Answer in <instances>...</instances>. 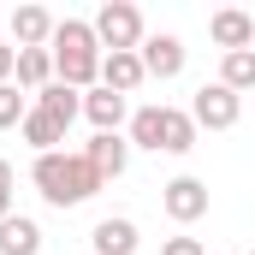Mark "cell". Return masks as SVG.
<instances>
[{"label": "cell", "instance_id": "cell-1", "mask_svg": "<svg viewBox=\"0 0 255 255\" xmlns=\"http://www.w3.org/2000/svg\"><path fill=\"white\" fill-rule=\"evenodd\" d=\"M48 60H54V83L65 89H95V65H101V48L89 36L83 18H54V36H48Z\"/></svg>", "mask_w": 255, "mask_h": 255}, {"label": "cell", "instance_id": "cell-21", "mask_svg": "<svg viewBox=\"0 0 255 255\" xmlns=\"http://www.w3.org/2000/svg\"><path fill=\"white\" fill-rule=\"evenodd\" d=\"M160 255H208V250H202V238H166Z\"/></svg>", "mask_w": 255, "mask_h": 255}, {"label": "cell", "instance_id": "cell-5", "mask_svg": "<svg viewBox=\"0 0 255 255\" xmlns=\"http://www.w3.org/2000/svg\"><path fill=\"white\" fill-rule=\"evenodd\" d=\"M77 154H83V166H89L101 184H107V178H119V172L130 166V148H125V136H119V130H95Z\"/></svg>", "mask_w": 255, "mask_h": 255}, {"label": "cell", "instance_id": "cell-6", "mask_svg": "<svg viewBox=\"0 0 255 255\" xmlns=\"http://www.w3.org/2000/svg\"><path fill=\"white\" fill-rule=\"evenodd\" d=\"M160 208H166V220H178V226H196V220L208 214V184L184 172V178L160 184Z\"/></svg>", "mask_w": 255, "mask_h": 255}, {"label": "cell", "instance_id": "cell-20", "mask_svg": "<svg viewBox=\"0 0 255 255\" xmlns=\"http://www.w3.org/2000/svg\"><path fill=\"white\" fill-rule=\"evenodd\" d=\"M30 113V95L18 83H0V130H18V119Z\"/></svg>", "mask_w": 255, "mask_h": 255}, {"label": "cell", "instance_id": "cell-23", "mask_svg": "<svg viewBox=\"0 0 255 255\" xmlns=\"http://www.w3.org/2000/svg\"><path fill=\"white\" fill-rule=\"evenodd\" d=\"M12 60H18V48H12V42H0V83H12Z\"/></svg>", "mask_w": 255, "mask_h": 255}, {"label": "cell", "instance_id": "cell-18", "mask_svg": "<svg viewBox=\"0 0 255 255\" xmlns=\"http://www.w3.org/2000/svg\"><path fill=\"white\" fill-rule=\"evenodd\" d=\"M220 83H226L232 95L255 89V48H238V54H226V60H220Z\"/></svg>", "mask_w": 255, "mask_h": 255}, {"label": "cell", "instance_id": "cell-17", "mask_svg": "<svg viewBox=\"0 0 255 255\" xmlns=\"http://www.w3.org/2000/svg\"><path fill=\"white\" fill-rule=\"evenodd\" d=\"M18 130H24V142H30L36 154H54V148H65V125H54V119H48V113H36V107L18 119Z\"/></svg>", "mask_w": 255, "mask_h": 255}, {"label": "cell", "instance_id": "cell-12", "mask_svg": "<svg viewBox=\"0 0 255 255\" xmlns=\"http://www.w3.org/2000/svg\"><path fill=\"white\" fill-rule=\"evenodd\" d=\"M48 36H54L48 6H18L12 12V48H48Z\"/></svg>", "mask_w": 255, "mask_h": 255}, {"label": "cell", "instance_id": "cell-15", "mask_svg": "<svg viewBox=\"0 0 255 255\" xmlns=\"http://www.w3.org/2000/svg\"><path fill=\"white\" fill-rule=\"evenodd\" d=\"M12 77H18V89H24V95H36L42 83H54V60H48V48H18Z\"/></svg>", "mask_w": 255, "mask_h": 255}, {"label": "cell", "instance_id": "cell-10", "mask_svg": "<svg viewBox=\"0 0 255 255\" xmlns=\"http://www.w3.org/2000/svg\"><path fill=\"white\" fill-rule=\"evenodd\" d=\"M208 36H214L226 54H238V48H250V42H255V18L244 12V6H220V12L208 18Z\"/></svg>", "mask_w": 255, "mask_h": 255}, {"label": "cell", "instance_id": "cell-13", "mask_svg": "<svg viewBox=\"0 0 255 255\" xmlns=\"http://www.w3.org/2000/svg\"><path fill=\"white\" fill-rule=\"evenodd\" d=\"M0 255H42V226L30 214H6L0 220Z\"/></svg>", "mask_w": 255, "mask_h": 255}, {"label": "cell", "instance_id": "cell-11", "mask_svg": "<svg viewBox=\"0 0 255 255\" xmlns=\"http://www.w3.org/2000/svg\"><path fill=\"white\" fill-rule=\"evenodd\" d=\"M95 77H101V89H113V95H130V89H142V83H148L136 54H101Z\"/></svg>", "mask_w": 255, "mask_h": 255}, {"label": "cell", "instance_id": "cell-14", "mask_svg": "<svg viewBox=\"0 0 255 255\" xmlns=\"http://www.w3.org/2000/svg\"><path fill=\"white\" fill-rule=\"evenodd\" d=\"M190 148H196V125H190V113L160 107V136H154V154H190Z\"/></svg>", "mask_w": 255, "mask_h": 255}, {"label": "cell", "instance_id": "cell-22", "mask_svg": "<svg viewBox=\"0 0 255 255\" xmlns=\"http://www.w3.org/2000/svg\"><path fill=\"white\" fill-rule=\"evenodd\" d=\"M12 214V160L0 154V220Z\"/></svg>", "mask_w": 255, "mask_h": 255}, {"label": "cell", "instance_id": "cell-19", "mask_svg": "<svg viewBox=\"0 0 255 255\" xmlns=\"http://www.w3.org/2000/svg\"><path fill=\"white\" fill-rule=\"evenodd\" d=\"M125 125H130V142H125V148H154V136H160V107H136Z\"/></svg>", "mask_w": 255, "mask_h": 255}, {"label": "cell", "instance_id": "cell-8", "mask_svg": "<svg viewBox=\"0 0 255 255\" xmlns=\"http://www.w3.org/2000/svg\"><path fill=\"white\" fill-rule=\"evenodd\" d=\"M77 113H83V119H89L95 130H119V125L130 119V101L95 83V89H83V95H77Z\"/></svg>", "mask_w": 255, "mask_h": 255}, {"label": "cell", "instance_id": "cell-16", "mask_svg": "<svg viewBox=\"0 0 255 255\" xmlns=\"http://www.w3.org/2000/svg\"><path fill=\"white\" fill-rule=\"evenodd\" d=\"M30 107H36V113H48L54 125H65V130H71V119H77V89H65V83H42Z\"/></svg>", "mask_w": 255, "mask_h": 255}, {"label": "cell", "instance_id": "cell-7", "mask_svg": "<svg viewBox=\"0 0 255 255\" xmlns=\"http://www.w3.org/2000/svg\"><path fill=\"white\" fill-rule=\"evenodd\" d=\"M136 60H142V77L172 83V77L184 71V42H178V36H142V42H136Z\"/></svg>", "mask_w": 255, "mask_h": 255}, {"label": "cell", "instance_id": "cell-2", "mask_svg": "<svg viewBox=\"0 0 255 255\" xmlns=\"http://www.w3.org/2000/svg\"><path fill=\"white\" fill-rule=\"evenodd\" d=\"M30 184L42 190V202H54V208H77V202H89V196L101 190V178L83 166V154H36V166H30Z\"/></svg>", "mask_w": 255, "mask_h": 255}, {"label": "cell", "instance_id": "cell-9", "mask_svg": "<svg viewBox=\"0 0 255 255\" xmlns=\"http://www.w3.org/2000/svg\"><path fill=\"white\" fill-rule=\"evenodd\" d=\"M136 220L125 214H107V220H95V232H89V250L95 255H136Z\"/></svg>", "mask_w": 255, "mask_h": 255}, {"label": "cell", "instance_id": "cell-3", "mask_svg": "<svg viewBox=\"0 0 255 255\" xmlns=\"http://www.w3.org/2000/svg\"><path fill=\"white\" fill-rule=\"evenodd\" d=\"M89 36H95L101 54H136V42H142L148 30H142V12H136L130 0H107V6L95 12Z\"/></svg>", "mask_w": 255, "mask_h": 255}, {"label": "cell", "instance_id": "cell-4", "mask_svg": "<svg viewBox=\"0 0 255 255\" xmlns=\"http://www.w3.org/2000/svg\"><path fill=\"white\" fill-rule=\"evenodd\" d=\"M244 119V95H232L226 83H202L190 101V125L196 130H232Z\"/></svg>", "mask_w": 255, "mask_h": 255}]
</instances>
